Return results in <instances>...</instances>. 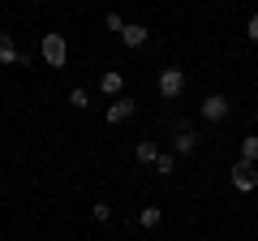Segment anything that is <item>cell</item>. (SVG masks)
<instances>
[{
    "label": "cell",
    "mask_w": 258,
    "mask_h": 241,
    "mask_svg": "<svg viewBox=\"0 0 258 241\" xmlns=\"http://www.w3.org/2000/svg\"><path fill=\"white\" fill-rule=\"evenodd\" d=\"M43 61L52 69H64V61H69V43H64V35H43Z\"/></svg>",
    "instance_id": "obj_1"
},
{
    "label": "cell",
    "mask_w": 258,
    "mask_h": 241,
    "mask_svg": "<svg viewBox=\"0 0 258 241\" xmlns=\"http://www.w3.org/2000/svg\"><path fill=\"white\" fill-rule=\"evenodd\" d=\"M232 190H241V194L258 190V168L249 164V159H237V164H232Z\"/></svg>",
    "instance_id": "obj_2"
},
{
    "label": "cell",
    "mask_w": 258,
    "mask_h": 241,
    "mask_svg": "<svg viewBox=\"0 0 258 241\" xmlns=\"http://www.w3.org/2000/svg\"><path fill=\"white\" fill-rule=\"evenodd\" d=\"M181 91H185V74L181 69H164V74H159V95H164V99H176Z\"/></svg>",
    "instance_id": "obj_3"
},
{
    "label": "cell",
    "mask_w": 258,
    "mask_h": 241,
    "mask_svg": "<svg viewBox=\"0 0 258 241\" xmlns=\"http://www.w3.org/2000/svg\"><path fill=\"white\" fill-rule=\"evenodd\" d=\"M203 116L211 120V125H220V120L228 116V99H224V95H207L203 99Z\"/></svg>",
    "instance_id": "obj_4"
},
{
    "label": "cell",
    "mask_w": 258,
    "mask_h": 241,
    "mask_svg": "<svg viewBox=\"0 0 258 241\" xmlns=\"http://www.w3.org/2000/svg\"><path fill=\"white\" fill-rule=\"evenodd\" d=\"M120 39H125V47H142L151 39V30L142 26V22H125V30H120Z\"/></svg>",
    "instance_id": "obj_5"
},
{
    "label": "cell",
    "mask_w": 258,
    "mask_h": 241,
    "mask_svg": "<svg viewBox=\"0 0 258 241\" xmlns=\"http://www.w3.org/2000/svg\"><path fill=\"white\" fill-rule=\"evenodd\" d=\"M172 147H176V155H194V151H198V134H194L189 125H181L176 138H172Z\"/></svg>",
    "instance_id": "obj_6"
},
{
    "label": "cell",
    "mask_w": 258,
    "mask_h": 241,
    "mask_svg": "<svg viewBox=\"0 0 258 241\" xmlns=\"http://www.w3.org/2000/svg\"><path fill=\"white\" fill-rule=\"evenodd\" d=\"M0 65H26V56L13 47V35H0Z\"/></svg>",
    "instance_id": "obj_7"
},
{
    "label": "cell",
    "mask_w": 258,
    "mask_h": 241,
    "mask_svg": "<svg viewBox=\"0 0 258 241\" xmlns=\"http://www.w3.org/2000/svg\"><path fill=\"white\" fill-rule=\"evenodd\" d=\"M129 116H134V103H129V99H116V103L108 108V120H112V125H120V120H129Z\"/></svg>",
    "instance_id": "obj_8"
},
{
    "label": "cell",
    "mask_w": 258,
    "mask_h": 241,
    "mask_svg": "<svg viewBox=\"0 0 258 241\" xmlns=\"http://www.w3.org/2000/svg\"><path fill=\"white\" fill-rule=\"evenodd\" d=\"M138 224H142V228H159V224H164V211H159V207H142Z\"/></svg>",
    "instance_id": "obj_9"
},
{
    "label": "cell",
    "mask_w": 258,
    "mask_h": 241,
    "mask_svg": "<svg viewBox=\"0 0 258 241\" xmlns=\"http://www.w3.org/2000/svg\"><path fill=\"white\" fill-rule=\"evenodd\" d=\"M120 86H125V78H120V74H116V69H108V74H103V78H99V91H103V95H116V91H120Z\"/></svg>",
    "instance_id": "obj_10"
},
{
    "label": "cell",
    "mask_w": 258,
    "mask_h": 241,
    "mask_svg": "<svg viewBox=\"0 0 258 241\" xmlns=\"http://www.w3.org/2000/svg\"><path fill=\"white\" fill-rule=\"evenodd\" d=\"M155 159H159V147L151 138H142L138 142V164H155Z\"/></svg>",
    "instance_id": "obj_11"
},
{
    "label": "cell",
    "mask_w": 258,
    "mask_h": 241,
    "mask_svg": "<svg viewBox=\"0 0 258 241\" xmlns=\"http://www.w3.org/2000/svg\"><path fill=\"white\" fill-rule=\"evenodd\" d=\"M241 159H249V164L258 159V134H245L241 138Z\"/></svg>",
    "instance_id": "obj_12"
},
{
    "label": "cell",
    "mask_w": 258,
    "mask_h": 241,
    "mask_svg": "<svg viewBox=\"0 0 258 241\" xmlns=\"http://www.w3.org/2000/svg\"><path fill=\"white\" fill-rule=\"evenodd\" d=\"M69 108H91V95H86L82 86H74V91H69Z\"/></svg>",
    "instance_id": "obj_13"
},
{
    "label": "cell",
    "mask_w": 258,
    "mask_h": 241,
    "mask_svg": "<svg viewBox=\"0 0 258 241\" xmlns=\"http://www.w3.org/2000/svg\"><path fill=\"white\" fill-rule=\"evenodd\" d=\"M172 168H176V155H164V151H159V159H155V172H172Z\"/></svg>",
    "instance_id": "obj_14"
},
{
    "label": "cell",
    "mask_w": 258,
    "mask_h": 241,
    "mask_svg": "<svg viewBox=\"0 0 258 241\" xmlns=\"http://www.w3.org/2000/svg\"><path fill=\"white\" fill-rule=\"evenodd\" d=\"M91 215H95V224H108V220H112V207H108V203H95Z\"/></svg>",
    "instance_id": "obj_15"
},
{
    "label": "cell",
    "mask_w": 258,
    "mask_h": 241,
    "mask_svg": "<svg viewBox=\"0 0 258 241\" xmlns=\"http://www.w3.org/2000/svg\"><path fill=\"white\" fill-rule=\"evenodd\" d=\"M103 22H108V30H116V35H120V30H125V18H120V13H108V18H103Z\"/></svg>",
    "instance_id": "obj_16"
},
{
    "label": "cell",
    "mask_w": 258,
    "mask_h": 241,
    "mask_svg": "<svg viewBox=\"0 0 258 241\" xmlns=\"http://www.w3.org/2000/svg\"><path fill=\"white\" fill-rule=\"evenodd\" d=\"M245 35H249V39H254V43H258V13H254V18H249V26H245Z\"/></svg>",
    "instance_id": "obj_17"
}]
</instances>
